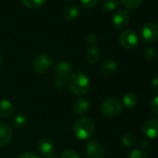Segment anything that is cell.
<instances>
[{
    "label": "cell",
    "mask_w": 158,
    "mask_h": 158,
    "mask_svg": "<svg viewBox=\"0 0 158 158\" xmlns=\"http://www.w3.org/2000/svg\"><path fill=\"white\" fill-rule=\"evenodd\" d=\"M68 89L73 95H86L90 89V80L89 76L83 72L73 73L68 79Z\"/></svg>",
    "instance_id": "obj_1"
},
{
    "label": "cell",
    "mask_w": 158,
    "mask_h": 158,
    "mask_svg": "<svg viewBox=\"0 0 158 158\" xmlns=\"http://www.w3.org/2000/svg\"><path fill=\"white\" fill-rule=\"evenodd\" d=\"M72 71V66L69 62L65 60H60L57 63L55 67V74L56 76H60L62 78H67L68 75H70V73Z\"/></svg>",
    "instance_id": "obj_14"
},
{
    "label": "cell",
    "mask_w": 158,
    "mask_h": 158,
    "mask_svg": "<svg viewBox=\"0 0 158 158\" xmlns=\"http://www.w3.org/2000/svg\"><path fill=\"white\" fill-rule=\"evenodd\" d=\"M13 105L10 101L6 99L0 100V117L7 118L10 116L13 113Z\"/></svg>",
    "instance_id": "obj_16"
},
{
    "label": "cell",
    "mask_w": 158,
    "mask_h": 158,
    "mask_svg": "<svg viewBox=\"0 0 158 158\" xmlns=\"http://www.w3.org/2000/svg\"><path fill=\"white\" fill-rule=\"evenodd\" d=\"M80 3L86 9H93L98 5L99 0H80Z\"/></svg>",
    "instance_id": "obj_29"
},
{
    "label": "cell",
    "mask_w": 158,
    "mask_h": 158,
    "mask_svg": "<svg viewBox=\"0 0 158 158\" xmlns=\"http://www.w3.org/2000/svg\"><path fill=\"white\" fill-rule=\"evenodd\" d=\"M152 86L154 88L155 90L158 91V75H155V76L152 79Z\"/></svg>",
    "instance_id": "obj_32"
},
{
    "label": "cell",
    "mask_w": 158,
    "mask_h": 158,
    "mask_svg": "<svg viewBox=\"0 0 158 158\" xmlns=\"http://www.w3.org/2000/svg\"><path fill=\"white\" fill-rule=\"evenodd\" d=\"M129 20H130L129 13L126 10H119L114 13L112 18V23L115 29L121 30L128 25Z\"/></svg>",
    "instance_id": "obj_7"
},
{
    "label": "cell",
    "mask_w": 158,
    "mask_h": 158,
    "mask_svg": "<svg viewBox=\"0 0 158 158\" xmlns=\"http://www.w3.org/2000/svg\"><path fill=\"white\" fill-rule=\"evenodd\" d=\"M143 57L147 61H152L156 58V51L153 48L148 47L143 51Z\"/></svg>",
    "instance_id": "obj_24"
},
{
    "label": "cell",
    "mask_w": 158,
    "mask_h": 158,
    "mask_svg": "<svg viewBox=\"0 0 158 158\" xmlns=\"http://www.w3.org/2000/svg\"><path fill=\"white\" fill-rule=\"evenodd\" d=\"M120 2L127 9L136 10L141 6L143 0H120Z\"/></svg>",
    "instance_id": "obj_22"
},
{
    "label": "cell",
    "mask_w": 158,
    "mask_h": 158,
    "mask_svg": "<svg viewBox=\"0 0 158 158\" xmlns=\"http://www.w3.org/2000/svg\"><path fill=\"white\" fill-rule=\"evenodd\" d=\"M37 151L43 157L49 158L53 155L55 151L54 142L48 138H42L37 143Z\"/></svg>",
    "instance_id": "obj_8"
},
{
    "label": "cell",
    "mask_w": 158,
    "mask_h": 158,
    "mask_svg": "<svg viewBox=\"0 0 158 158\" xmlns=\"http://www.w3.org/2000/svg\"><path fill=\"white\" fill-rule=\"evenodd\" d=\"M100 6H101V9L103 11L112 12L117 8L118 1H117V0H102Z\"/></svg>",
    "instance_id": "obj_20"
},
{
    "label": "cell",
    "mask_w": 158,
    "mask_h": 158,
    "mask_svg": "<svg viewBox=\"0 0 158 158\" xmlns=\"http://www.w3.org/2000/svg\"><path fill=\"white\" fill-rule=\"evenodd\" d=\"M60 158H80V156H79V154L75 151L72 149H68L62 152Z\"/></svg>",
    "instance_id": "obj_27"
},
{
    "label": "cell",
    "mask_w": 158,
    "mask_h": 158,
    "mask_svg": "<svg viewBox=\"0 0 158 158\" xmlns=\"http://www.w3.org/2000/svg\"><path fill=\"white\" fill-rule=\"evenodd\" d=\"M140 145H141V147H142V148H146V147H148V146H149V141H148V140L143 139V140H141Z\"/></svg>",
    "instance_id": "obj_33"
},
{
    "label": "cell",
    "mask_w": 158,
    "mask_h": 158,
    "mask_svg": "<svg viewBox=\"0 0 158 158\" xmlns=\"http://www.w3.org/2000/svg\"><path fill=\"white\" fill-rule=\"evenodd\" d=\"M2 64H3V57H2V54L0 53V68L2 67Z\"/></svg>",
    "instance_id": "obj_34"
},
{
    "label": "cell",
    "mask_w": 158,
    "mask_h": 158,
    "mask_svg": "<svg viewBox=\"0 0 158 158\" xmlns=\"http://www.w3.org/2000/svg\"><path fill=\"white\" fill-rule=\"evenodd\" d=\"M18 158H40V157L32 152H24V153L21 154Z\"/></svg>",
    "instance_id": "obj_31"
},
{
    "label": "cell",
    "mask_w": 158,
    "mask_h": 158,
    "mask_svg": "<svg viewBox=\"0 0 158 158\" xmlns=\"http://www.w3.org/2000/svg\"><path fill=\"white\" fill-rule=\"evenodd\" d=\"M100 73L103 77H113L117 73V64L113 60H107L100 67Z\"/></svg>",
    "instance_id": "obj_12"
},
{
    "label": "cell",
    "mask_w": 158,
    "mask_h": 158,
    "mask_svg": "<svg viewBox=\"0 0 158 158\" xmlns=\"http://www.w3.org/2000/svg\"><path fill=\"white\" fill-rule=\"evenodd\" d=\"M101 113L108 118L118 116L122 112V104L115 98H107L101 104Z\"/></svg>",
    "instance_id": "obj_3"
},
{
    "label": "cell",
    "mask_w": 158,
    "mask_h": 158,
    "mask_svg": "<svg viewBox=\"0 0 158 158\" xmlns=\"http://www.w3.org/2000/svg\"><path fill=\"white\" fill-rule=\"evenodd\" d=\"M87 42L90 47H96L97 42H98V37L95 34L91 33L87 36Z\"/></svg>",
    "instance_id": "obj_30"
},
{
    "label": "cell",
    "mask_w": 158,
    "mask_h": 158,
    "mask_svg": "<svg viewBox=\"0 0 158 158\" xmlns=\"http://www.w3.org/2000/svg\"><path fill=\"white\" fill-rule=\"evenodd\" d=\"M89 158H102L104 155L103 146L97 140H89L86 147Z\"/></svg>",
    "instance_id": "obj_9"
},
{
    "label": "cell",
    "mask_w": 158,
    "mask_h": 158,
    "mask_svg": "<svg viewBox=\"0 0 158 158\" xmlns=\"http://www.w3.org/2000/svg\"><path fill=\"white\" fill-rule=\"evenodd\" d=\"M73 130L79 139H89L95 133V123L92 118L82 116L75 121Z\"/></svg>",
    "instance_id": "obj_2"
},
{
    "label": "cell",
    "mask_w": 158,
    "mask_h": 158,
    "mask_svg": "<svg viewBox=\"0 0 158 158\" xmlns=\"http://www.w3.org/2000/svg\"><path fill=\"white\" fill-rule=\"evenodd\" d=\"M79 13H80V10L77 6H70L64 10L63 16L66 21H75L78 18Z\"/></svg>",
    "instance_id": "obj_19"
},
{
    "label": "cell",
    "mask_w": 158,
    "mask_h": 158,
    "mask_svg": "<svg viewBox=\"0 0 158 158\" xmlns=\"http://www.w3.org/2000/svg\"><path fill=\"white\" fill-rule=\"evenodd\" d=\"M11 139H12L11 128L4 123H0V147H4L10 144Z\"/></svg>",
    "instance_id": "obj_13"
},
{
    "label": "cell",
    "mask_w": 158,
    "mask_h": 158,
    "mask_svg": "<svg viewBox=\"0 0 158 158\" xmlns=\"http://www.w3.org/2000/svg\"><path fill=\"white\" fill-rule=\"evenodd\" d=\"M127 158H148L146 152L141 149H134L129 153Z\"/></svg>",
    "instance_id": "obj_26"
},
{
    "label": "cell",
    "mask_w": 158,
    "mask_h": 158,
    "mask_svg": "<svg viewBox=\"0 0 158 158\" xmlns=\"http://www.w3.org/2000/svg\"><path fill=\"white\" fill-rule=\"evenodd\" d=\"M22 2L27 9L37 10L46 4L47 0H22Z\"/></svg>",
    "instance_id": "obj_21"
},
{
    "label": "cell",
    "mask_w": 158,
    "mask_h": 158,
    "mask_svg": "<svg viewBox=\"0 0 158 158\" xmlns=\"http://www.w3.org/2000/svg\"><path fill=\"white\" fill-rule=\"evenodd\" d=\"M140 37L143 42L152 44L158 39V25L155 23H147L140 30Z\"/></svg>",
    "instance_id": "obj_4"
},
{
    "label": "cell",
    "mask_w": 158,
    "mask_h": 158,
    "mask_svg": "<svg viewBox=\"0 0 158 158\" xmlns=\"http://www.w3.org/2000/svg\"><path fill=\"white\" fill-rule=\"evenodd\" d=\"M65 83H66V79L65 78L55 75L54 80H53V87L57 90H62L63 88L65 87Z\"/></svg>",
    "instance_id": "obj_25"
},
{
    "label": "cell",
    "mask_w": 158,
    "mask_h": 158,
    "mask_svg": "<svg viewBox=\"0 0 158 158\" xmlns=\"http://www.w3.org/2000/svg\"><path fill=\"white\" fill-rule=\"evenodd\" d=\"M121 140H122V144L127 148H132L138 142V139H137L136 135L132 132H127V133L123 134Z\"/></svg>",
    "instance_id": "obj_17"
},
{
    "label": "cell",
    "mask_w": 158,
    "mask_h": 158,
    "mask_svg": "<svg viewBox=\"0 0 158 158\" xmlns=\"http://www.w3.org/2000/svg\"><path fill=\"white\" fill-rule=\"evenodd\" d=\"M119 41L123 48L127 49H133L139 44V36L134 30L127 29L121 33Z\"/></svg>",
    "instance_id": "obj_5"
},
{
    "label": "cell",
    "mask_w": 158,
    "mask_h": 158,
    "mask_svg": "<svg viewBox=\"0 0 158 158\" xmlns=\"http://www.w3.org/2000/svg\"><path fill=\"white\" fill-rule=\"evenodd\" d=\"M101 58V50L96 47H89L86 52V60L89 64H95Z\"/></svg>",
    "instance_id": "obj_15"
},
{
    "label": "cell",
    "mask_w": 158,
    "mask_h": 158,
    "mask_svg": "<svg viewBox=\"0 0 158 158\" xmlns=\"http://www.w3.org/2000/svg\"><path fill=\"white\" fill-rule=\"evenodd\" d=\"M138 96L136 93L134 92H127L124 97H123V102H124V105L128 108V109H131V108H134L137 103H138Z\"/></svg>",
    "instance_id": "obj_18"
},
{
    "label": "cell",
    "mask_w": 158,
    "mask_h": 158,
    "mask_svg": "<svg viewBox=\"0 0 158 158\" xmlns=\"http://www.w3.org/2000/svg\"><path fill=\"white\" fill-rule=\"evenodd\" d=\"M90 110V102L87 98H78L73 105V111L75 114L85 115Z\"/></svg>",
    "instance_id": "obj_11"
},
{
    "label": "cell",
    "mask_w": 158,
    "mask_h": 158,
    "mask_svg": "<svg viewBox=\"0 0 158 158\" xmlns=\"http://www.w3.org/2000/svg\"><path fill=\"white\" fill-rule=\"evenodd\" d=\"M150 108L152 114L156 116H158V95L153 97L150 102Z\"/></svg>",
    "instance_id": "obj_28"
},
{
    "label": "cell",
    "mask_w": 158,
    "mask_h": 158,
    "mask_svg": "<svg viewBox=\"0 0 158 158\" xmlns=\"http://www.w3.org/2000/svg\"><path fill=\"white\" fill-rule=\"evenodd\" d=\"M142 134L149 139L158 138V120L150 119L146 121L141 128Z\"/></svg>",
    "instance_id": "obj_10"
},
{
    "label": "cell",
    "mask_w": 158,
    "mask_h": 158,
    "mask_svg": "<svg viewBox=\"0 0 158 158\" xmlns=\"http://www.w3.org/2000/svg\"><path fill=\"white\" fill-rule=\"evenodd\" d=\"M27 123V116L24 114H18L14 119H13V126L14 127H17V128H22Z\"/></svg>",
    "instance_id": "obj_23"
},
{
    "label": "cell",
    "mask_w": 158,
    "mask_h": 158,
    "mask_svg": "<svg viewBox=\"0 0 158 158\" xmlns=\"http://www.w3.org/2000/svg\"><path fill=\"white\" fill-rule=\"evenodd\" d=\"M51 66V60L46 54H39L35 57L32 61L33 70L36 73H47Z\"/></svg>",
    "instance_id": "obj_6"
}]
</instances>
